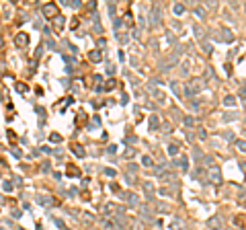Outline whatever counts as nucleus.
I'll use <instances>...</instances> for the list:
<instances>
[{"label":"nucleus","mask_w":246,"mask_h":230,"mask_svg":"<svg viewBox=\"0 0 246 230\" xmlns=\"http://www.w3.org/2000/svg\"><path fill=\"white\" fill-rule=\"evenodd\" d=\"M88 58H90V62H101V60H103V56H101L99 49H93V51L88 54Z\"/></svg>","instance_id":"obj_5"},{"label":"nucleus","mask_w":246,"mask_h":230,"mask_svg":"<svg viewBox=\"0 0 246 230\" xmlns=\"http://www.w3.org/2000/svg\"><path fill=\"white\" fill-rule=\"evenodd\" d=\"M14 43H17L19 47H25L27 43H29V37H27L25 33H17V37H14Z\"/></svg>","instance_id":"obj_4"},{"label":"nucleus","mask_w":246,"mask_h":230,"mask_svg":"<svg viewBox=\"0 0 246 230\" xmlns=\"http://www.w3.org/2000/svg\"><path fill=\"white\" fill-rule=\"evenodd\" d=\"M168 152H170L172 156H175L176 152H178V146H176V144H170V146H168Z\"/></svg>","instance_id":"obj_12"},{"label":"nucleus","mask_w":246,"mask_h":230,"mask_svg":"<svg viewBox=\"0 0 246 230\" xmlns=\"http://www.w3.org/2000/svg\"><path fill=\"white\" fill-rule=\"evenodd\" d=\"M150 126H152V127H158V117H156V115H152V119H150Z\"/></svg>","instance_id":"obj_15"},{"label":"nucleus","mask_w":246,"mask_h":230,"mask_svg":"<svg viewBox=\"0 0 246 230\" xmlns=\"http://www.w3.org/2000/svg\"><path fill=\"white\" fill-rule=\"evenodd\" d=\"M201 84H203V80H201V78H197V80H191L187 86H185V95H187V97H195V95L201 91Z\"/></svg>","instance_id":"obj_1"},{"label":"nucleus","mask_w":246,"mask_h":230,"mask_svg":"<svg viewBox=\"0 0 246 230\" xmlns=\"http://www.w3.org/2000/svg\"><path fill=\"white\" fill-rule=\"evenodd\" d=\"M115 84H117V82H115V80H109V82H107V89H113Z\"/></svg>","instance_id":"obj_20"},{"label":"nucleus","mask_w":246,"mask_h":230,"mask_svg":"<svg viewBox=\"0 0 246 230\" xmlns=\"http://www.w3.org/2000/svg\"><path fill=\"white\" fill-rule=\"evenodd\" d=\"M175 12L176 14H183V12H185V6H183V4H175Z\"/></svg>","instance_id":"obj_11"},{"label":"nucleus","mask_w":246,"mask_h":230,"mask_svg":"<svg viewBox=\"0 0 246 230\" xmlns=\"http://www.w3.org/2000/svg\"><path fill=\"white\" fill-rule=\"evenodd\" d=\"M53 25H56V29H62V27H64V17H56V19H53Z\"/></svg>","instance_id":"obj_8"},{"label":"nucleus","mask_w":246,"mask_h":230,"mask_svg":"<svg viewBox=\"0 0 246 230\" xmlns=\"http://www.w3.org/2000/svg\"><path fill=\"white\" fill-rule=\"evenodd\" d=\"M144 189H146L148 193H152V185H150V183H144Z\"/></svg>","instance_id":"obj_18"},{"label":"nucleus","mask_w":246,"mask_h":230,"mask_svg":"<svg viewBox=\"0 0 246 230\" xmlns=\"http://www.w3.org/2000/svg\"><path fill=\"white\" fill-rule=\"evenodd\" d=\"M51 140H53V142H59V140H62V136H59V134H53V136H51Z\"/></svg>","instance_id":"obj_19"},{"label":"nucleus","mask_w":246,"mask_h":230,"mask_svg":"<svg viewBox=\"0 0 246 230\" xmlns=\"http://www.w3.org/2000/svg\"><path fill=\"white\" fill-rule=\"evenodd\" d=\"M150 17H152V23H158L160 21V11L158 8H152V14Z\"/></svg>","instance_id":"obj_7"},{"label":"nucleus","mask_w":246,"mask_h":230,"mask_svg":"<svg viewBox=\"0 0 246 230\" xmlns=\"http://www.w3.org/2000/svg\"><path fill=\"white\" fill-rule=\"evenodd\" d=\"M207 224H209V226H217V224H220V220H217V218H211Z\"/></svg>","instance_id":"obj_16"},{"label":"nucleus","mask_w":246,"mask_h":230,"mask_svg":"<svg viewBox=\"0 0 246 230\" xmlns=\"http://www.w3.org/2000/svg\"><path fill=\"white\" fill-rule=\"evenodd\" d=\"M43 14L56 19V17H58V6H56V4H45V6H43Z\"/></svg>","instance_id":"obj_3"},{"label":"nucleus","mask_w":246,"mask_h":230,"mask_svg":"<svg viewBox=\"0 0 246 230\" xmlns=\"http://www.w3.org/2000/svg\"><path fill=\"white\" fill-rule=\"evenodd\" d=\"M170 86H172V92H176V95H178V86H176V82H172Z\"/></svg>","instance_id":"obj_22"},{"label":"nucleus","mask_w":246,"mask_h":230,"mask_svg":"<svg viewBox=\"0 0 246 230\" xmlns=\"http://www.w3.org/2000/svg\"><path fill=\"white\" fill-rule=\"evenodd\" d=\"M123 197H125L127 201H131V204H138V199H140V197L135 195V193H131V191H125V193H123Z\"/></svg>","instance_id":"obj_6"},{"label":"nucleus","mask_w":246,"mask_h":230,"mask_svg":"<svg viewBox=\"0 0 246 230\" xmlns=\"http://www.w3.org/2000/svg\"><path fill=\"white\" fill-rule=\"evenodd\" d=\"M74 150H76V154H78V156H84V150H82L80 146H74Z\"/></svg>","instance_id":"obj_17"},{"label":"nucleus","mask_w":246,"mask_h":230,"mask_svg":"<svg viewBox=\"0 0 246 230\" xmlns=\"http://www.w3.org/2000/svg\"><path fill=\"white\" fill-rule=\"evenodd\" d=\"M223 103L228 105V107H232V105H234L236 101H234V97H226V99H223Z\"/></svg>","instance_id":"obj_14"},{"label":"nucleus","mask_w":246,"mask_h":230,"mask_svg":"<svg viewBox=\"0 0 246 230\" xmlns=\"http://www.w3.org/2000/svg\"><path fill=\"white\" fill-rule=\"evenodd\" d=\"M185 126H193V119L191 117H185Z\"/></svg>","instance_id":"obj_21"},{"label":"nucleus","mask_w":246,"mask_h":230,"mask_svg":"<svg viewBox=\"0 0 246 230\" xmlns=\"http://www.w3.org/2000/svg\"><path fill=\"white\" fill-rule=\"evenodd\" d=\"M141 162H144V166H152V164H154L150 156H144V158H141Z\"/></svg>","instance_id":"obj_10"},{"label":"nucleus","mask_w":246,"mask_h":230,"mask_svg":"<svg viewBox=\"0 0 246 230\" xmlns=\"http://www.w3.org/2000/svg\"><path fill=\"white\" fill-rule=\"evenodd\" d=\"M244 146H246V144H244V140H238V142H236V148L240 150V152H244Z\"/></svg>","instance_id":"obj_13"},{"label":"nucleus","mask_w":246,"mask_h":230,"mask_svg":"<svg viewBox=\"0 0 246 230\" xmlns=\"http://www.w3.org/2000/svg\"><path fill=\"white\" fill-rule=\"evenodd\" d=\"M209 179L213 183H222V172L217 166H209Z\"/></svg>","instance_id":"obj_2"},{"label":"nucleus","mask_w":246,"mask_h":230,"mask_svg":"<svg viewBox=\"0 0 246 230\" xmlns=\"http://www.w3.org/2000/svg\"><path fill=\"white\" fill-rule=\"evenodd\" d=\"M39 204H43V206H49V204H51V197H47V195L39 197Z\"/></svg>","instance_id":"obj_9"},{"label":"nucleus","mask_w":246,"mask_h":230,"mask_svg":"<svg viewBox=\"0 0 246 230\" xmlns=\"http://www.w3.org/2000/svg\"><path fill=\"white\" fill-rule=\"evenodd\" d=\"M4 45V39H2V35H0V47Z\"/></svg>","instance_id":"obj_23"}]
</instances>
